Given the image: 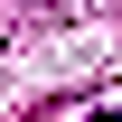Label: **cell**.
<instances>
[{
    "label": "cell",
    "instance_id": "cell-1",
    "mask_svg": "<svg viewBox=\"0 0 122 122\" xmlns=\"http://www.w3.org/2000/svg\"><path fill=\"white\" fill-rule=\"evenodd\" d=\"M94 122H122V103H113V113H94Z\"/></svg>",
    "mask_w": 122,
    "mask_h": 122
}]
</instances>
